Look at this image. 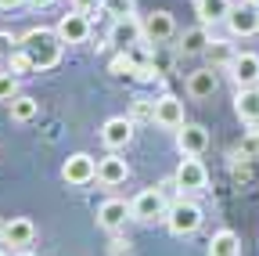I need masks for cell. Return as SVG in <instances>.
I'll return each mask as SVG.
<instances>
[{
  "label": "cell",
  "instance_id": "cell-27",
  "mask_svg": "<svg viewBox=\"0 0 259 256\" xmlns=\"http://www.w3.org/2000/svg\"><path fill=\"white\" fill-rule=\"evenodd\" d=\"M18 94H22V90H18V76H11V72L4 69V72H0V101L11 105Z\"/></svg>",
  "mask_w": 259,
  "mask_h": 256
},
{
  "label": "cell",
  "instance_id": "cell-19",
  "mask_svg": "<svg viewBox=\"0 0 259 256\" xmlns=\"http://www.w3.org/2000/svg\"><path fill=\"white\" fill-rule=\"evenodd\" d=\"M209 44H212V36H209V25H194V29H184V36H180V54L184 58H194V54H205L209 51Z\"/></svg>",
  "mask_w": 259,
  "mask_h": 256
},
{
  "label": "cell",
  "instance_id": "cell-30",
  "mask_svg": "<svg viewBox=\"0 0 259 256\" xmlns=\"http://www.w3.org/2000/svg\"><path fill=\"white\" fill-rule=\"evenodd\" d=\"M241 152H245V155H252V159L259 155V130H248V134L241 137Z\"/></svg>",
  "mask_w": 259,
  "mask_h": 256
},
{
  "label": "cell",
  "instance_id": "cell-18",
  "mask_svg": "<svg viewBox=\"0 0 259 256\" xmlns=\"http://www.w3.org/2000/svg\"><path fill=\"white\" fill-rule=\"evenodd\" d=\"M234 112H238V119L248 123V126L259 123V87H238V94H234Z\"/></svg>",
  "mask_w": 259,
  "mask_h": 256
},
{
  "label": "cell",
  "instance_id": "cell-22",
  "mask_svg": "<svg viewBox=\"0 0 259 256\" xmlns=\"http://www.w3.org/2000/svg\"><path fill=\"white\" fill-rule=\"evenodd\" d=\"M205 58H209V65L212 69H231L234 65V58H238V51H234V44L231 40H216L212 36V44H209V51H205Z\"/></svg>",
  "mask_w": 259,
  "mask_h": 256
},
{
  "label": "cell",
  "instance_id": "cell-38",
  "mask_svg": "<svg viewBox=\"0 0 259 256\" xmlns=\"http://www.w3.org/2000/svg\"><path fill=\"white\" fill-rule=\"evenodd\" d=\"M0 256H8V252H4V249H0Z\"/></svg>",
  "mask_w": 259,
  "mask_h": 256
},
{
  "label": "cell",
  "instance_id": "cell-5",
  "mask_svg": "<svg viewBox=\"0 0 259 256\" xmlns=\"http://www.w3.org/2000/svg\"><path fill=\"white\" fill-rule=\"evenodd\" d=\"M108 44H115L119 51L141 47V44H144V18H137V15L112 18V29H108Z\"/></svg>",
  "mask_w": 259,
  "mask_h": 256
},
{
  "label": "cell",
  "instance_id": "cell-9",
  "mask_svg": "<svg viewBox=\"0 0 259 256\" xmlns=\"http://www.w3.org/2000/svg\"><path fill=\"white\" fill-rule=\"evenodd\" d=\"M0 238H4V245H11L15 252L29 249L32 242H36V224H32L29 216H11L4 224V231H0Z\"/></svg>",
  "mask_w": 259,
  "mask_h": 256
},
{
  "label": "cell",
  "instance_id": "cell-11",
  "mask_svg": "<svg viewBox=\"0 0 259 256\" xmlns=\"http://www.w3.org/2000/svg\"><path fill=\"white\" fill-rule=\"evenodd\" d=\"M54 29H58V36H61L65 44H87V40H90V18H87L83 11H76V8H72L69 15H61Z\"/></svg>",
  "mask_w": 259,
  "mask_h": 256
},
{
  "label": "cell",
  "instance_id": "cell-8",
  "mask_svg": "<svg viewBox=\"0 0 259 256\" xmlns=\"http://www.w3.org/2000/svg\"><path fill=\"white\" fill-rule=\"evenodd\" d=\"M130 141H134V119L130 116H108L101 123V144L108 152H122Z\"/></svg>",
  "mask_w": 259,
  "mask_h": 256
},
{
  "label": "cell",
  "instance_id": "cell-15",
  "mask_svg": "<svg viewBox=\"0 0 259 256\" xmlns=\"http://www.w3.org/2000/svg\"><path fill=\"white\" fill-rule=\"evenodd\" d=\"M173 33H177V22H173L169 11L158 8V11L144 15V40H148V44H166Z\"/></svg>",
  "mask_w": 259,
  "mask_h": 256
},
{
  "label": "cell",
  "instance_id": "cell-37",
  "mask_svg": "<svg viewBox=\"0 0 259 256\" xmlns=\"http://www.w3.org/2000/svg\"><path fill=\"white\" fill-rule=\"evenodd\" d=\"M241 4H248V8H259V0H241Z\"/></svg>",
  "mask_w": 259,
  "mask_h": 256
},
{
  "label": "cell",
  "instance_id": "cell-32",
  "mask_svg": "<svg viewBox=\"0 0 259 256\" xmlns=\"http://www.w3.org/2000/svg\"><path fill=\"white\" fill-rule=\"evenodd\" d=\"M69 4H72L76 11H83V15H90V11H97V8H101V0H69Z\"/></svg>",
  "mask_w": 259,
  "mask_h": 256
},
{
  "label": "cell",
  "instance_id": "cell-25",
  "mask_svg": "<svg viewBox=\"0 0 259 256\" xmlns=\"http://www.w3.org/2000/svg\"><path fill=\"white\" fill-rule=\"evenodd\" d=\"M108 72H112V80H134V72H137L134 54H130V51H119V54L108 61Z\"/></svg>",
  "mask_w": 259,
  "mask_h": 256
},
{
  "label": "cell",
  "instance_id": "cell-23",
  "mask_svg": "<svg viewBox=\"0 0 259 256\" xmlns=\"http://www.w3.org/2000/svg\"><path fill=\"white\" fill-rule=\"evenodd\" d=\"M4 69H8L11 76H18V80H22V76H32V72H36V61H32V54H29V51L18 44L15 51H8V61H4Z\"/></svg>",
  "mask_w": 259,
  "mask_h": 256
},
{
  "label": "cell",
  "instance_id": "cell-28",
  "mask_svg": "<svg viewBox=\"0 0 259 256\" xmlns=\"http://www.w3.org/2000/svg\"><path fill=\"white\" fill-rule=\"evenodd\" d=\"M101 8L112 15V18H126L137 11V0H101Z\"/></svg>",
  "mask_w": 259,
  "mask_h": 256
},
{
  "label": "cell",
  "instance_id": "cell-24",
  "mask_svg": "<svg viewBox=\"0 0 259 256\" xmlns=\"http://www.w3.org/2000/svg\"><path fill=\"white\" fill-rule=\"evenodd\" d=\"M8 112H11V123H32L40 116V101L32 98V94H18V98L8 105Z\"/></svg>",
  "mask_w": 259,
  "mask_h": 256
},
{
  "label": "cell",
  "instance_id": "cell-35",
  "mask_svg": "<svg viewBox=\"0 0 259 256\" xmlns=\"http://www.w3.org/2000/svg\"><path fill=\"white\" fill-rule=\"evenodd\" d=\"M25 4H32V8H51L54 0H25Z\"/></svg>",
  "mask_w": 259,
  "mask_h": 256
},
{
  "label": "cell",
  "instance_id": "cell-20",
  "mask_svg": "<svg viewBox=\"0 0 259 256\" xmlns=\"http://www.w3.org/2000/svg\"><path fill=\"white\" fill-rule=\"evenodd\" d=\"M234 11L231 0H194V15H198L202 25H216V22H227V15Z\"/></svg>",
  "mask_w": 259,
  "mask_h": 256
},
{
  "label": "cell",
  "instance_id": "cell-39",
  "mask_svg": "<svg viewBox=\"0 0 259 256\" xmlns=\"http://www.w3.org/2000/svg\"><path fill=\"white\" fill-rule=\"evenodd\" d=\"M0 231H4V224H0Z\"/></svg>",
  "mask_w": 259,
  "mask_h": 256
},
{
  "label": "cell",
  "instance_id": "cell-12",
  "mask_svg": "<svg viewBox=\"0 0 259 256\" xmlns=\"http://www.w3.org/2000/svg\"><path fill=\"white\" fill-rule=\"evenodd\" d=\"M177 148H180V155H205L209 130H205L202 123H184L180 130H177Z\"/></svg>",
  "mask_w": 259,
  "mask_h": 256
},
{
  "label": "cell",
  "instance_id": "cell-16",
  "mask_svg": "<svg viewBox=\"0 0 259 256\" xmlns=\"http://www.w3.org/2000/svg\"><path fill=\"white\" fill-rule=\"evenodd\" d=\"M231 80L238 87H259V54L255 51H238L234 65H231Z\"/></svg>",
  "mask_w": 259,
  "mask_h": 256
},
{
  "label": "cell",
  "instance_id": "cell-31",
  "mask_svg": "<svg viewBox=\"0 0 259 256\" xmlns=\"http://www.w3.org/2000/svg\"><path fill=\"white\" fill-rule=\"evenodd\" d=\"M108 256H130V242L115 235V238H112V249H108Z\"/></svg>",
  "mask_w": 259,
  "mask_h": 256
},
{
  "label": "cell",
  "instance_id": "cell-3",
  "mask_svg": "<svg viewBox=\"0 0 259 256\" xmlns=\"http://www.w3.org/2000/svg\"><path fill=\"white\" fill-rule=\"evenodd\" d=\"M130 209H134V220H141V224H155V220H166V213H169V199L162 195V188H144L141 195H134Z\"/></svg>",
  "mask_w": 259,
  "mask_h": 256
},
{
  "label": "cell",
  "instance_id": "cell-26",
  "mask_svg": "<svg viewBox=\"0 0 259 256\" xmlns=\"http://www.w3.org/2000/svg\"><path fill=\"white\" fill-rule=\"evenodd\" d=\"M231 173H234V180H241V184H248V180H252V155H245V152H238V155L231 159Z\"/></svg>",
  "mask_w": 259,
  "mask_h": 256
},
{
  "label": "cell",
  "instance_id": "cell-21",
  "mask_svg": "<svg viewBox=\"0 0 259 256\" xmlns=\"http://www.w3.org/2000/svg\"><path fill=\"white\" fill-rule=\"evenodd\" d=\"M209 256H241V238L231 228H220L209 238Z\"/></svg>",
  "mask_w": 259,
  "mask_h": 256
},
{
  "label": "cell",
  "instance_id": "cell-36",
  "mask_svg": "<svg viewBox=\"0 0 259 256\" xmlns=\"http://www.w3.org/2000/svg\"><path fill=\"white\" fill-rule=\"evenodd\" d=\"M15 256H36V252H32V249H18Z\"/></svg>",
  "mask_w": 259,
  "mask_h": 256
},
{
  "label": "cell",
  "instance_id": "cell-13",
  "mask_svg": "<svg viewBox=\"0 0 259 256\" xmlns=\"http://www.w3.org/2000/svg\"><path fill=\"white\" fill-rule=\"evenodd\" d=\"M155 123L166 126V130H180V126L187 123L184 119V101L177 98V94H162V98L155 101Z\"/></svg>",
  "mask_w": 259,
  "mask_h": 256
},
{
  "label": "cell",
  "instance_id": "cell-33",
  "mask_svg": "<svg viewBox=\"0 0 259 256\" xmlns=\"http://www.w3.org/2000/svg\"><path fill=\"white\" fill-rule=\"evenodd\" d=\"M11 44H22V40H15V36H11V33H0V47H8V51H15V47H11Z\"/></svg>",
  "mask_w": 259,
  "mask_h": 256
},
{
  "label": "cell",
  "instance_id": "cell-2",
  "mask_svg": "<svg viewBox=\"0 0 259 256\" xmlns=\"http://www.w3.org/2000/svg\"><path fill=\"white\" fill-rule=\"evenodd\" d=\"M202 220H205V213H202V206L194 202V199H177V202H169V213H166V228H169V235H177V238H187V235H194L202 228Z\"/></svg>",
  "mask_w": 259,
  "mask_h": 256
},
{
  "label": "cell",
  "instance_id": "cell-1",
  "mask_svg": "<svg viewBox=\"0 0 259 256\" xmlns=\"http://www.w3.org/2000/svg\"><path fill=\"white\" fill-rule=\"evenodd\" d=\"M22 47L32 54L36 61V72H47L61 61V51H65V40L58 36V29H47V25H32L29 33H22Z\"/></svg>",
  "mask_w": 259,
  "mask_h": 256
},
{
  "label": "cell",
  "instance_id": "cell-4",
  "mask_svg": "<svg viewBox=\"0 0 259 256\" xmlns=\"http://www.w3.org/2000/svg\"><path fill=\"white\" fill-rule=\"evenodd\" d=\"M61 180L72 184V188L94 184V180H97V159L87 155V152H72V155L61 163Z\"/></svg>",
  "mask_w": 259,
  "mask_h": 256
},
{
  "label": "cell",
  "instance_id": "cell-7",
  "mask_svg": "<svg viewBox=\"0 0 259 256\" xmlns=\"http://www.w3.org/2000/svg\"><path fill=\"white\" fill-rule=\"evenodd\" d=\"M173 177H177L180 191H205L209 188V170H205V163L198 155H184Z\"/></svg>",
  "mask_w": 259,
  "mask_h": 256
},
{
  "label": "cell",
  "instance_id": "cell-14",
  "mask_svg": "<svg viewBox=\"0 0 259 256\" xmlns=\"http://www.w3.org/2000/svg\"><path fill=\"white\" fill-rule=\"evenodd\" d=\"M220 90V69H212V65H205V69H194L191 76H187V94L194 101H205V98H212V94Z\"/></svg>",
  "mask_w": 259,
  "mask_h": 256
},
{
  "label": "cell",
  "instance_id": "cell-10",
  "mask_svg": "<svg viewBox=\"0 0 259 256\" xmlns=\"http://www.w3.org/2000/svg\"><path fill=\"white\" fill-rule=\"evenodd\" d=\"M97 180H101L105 188H119L130 180V163L119 155V152H108L97 159Z\"/></svg>",
  "mask_w": 259,
  "mask_h": 256
},
{
  "label": "cell",
  "instance_id": "cell-34",
  "mask_svg": "<svg viewBox=\"0 0 259 256\" xmlns=\"http://www.w3.org/2000/svg\"><path fill=\"white\" fill-rule=\"evenodd\" d=\"M25 0H0V11H15V8H22Z\"/></svg>",
  "mask_w": 259,
  "mask_h": 256
},
{
  "label": "cell",
  "instance_id": "cell-17",
  "mask_svg": "<svg viewBox=\"0 0 259 256\" xmlns=\"http://www.w3.org/2000/svg\"><path fill=\"white\" fill-rule=\"evenodd\" d=\"M227 29H231V36H255L259 33V8H234L231 15H227Z\"/></svg>",
  "mask_w": 259,
  "mask_h": 256
},
{
  "label": "cell",
  "instance_id": "cell-29",
  "mask_svg": "<svg viewBox=\"0 0 259 256\" xmlns=\"http://www.w3.org/2000/svg\"><path fill=\"white\" fill-rule=\"evenodd\" d=\"M134 123H155V101H148V98H137L134 101V116H130Z\"/></svg>",
  "mask_w": 259,
  "mask_h": 256
},
{
  "label": "cell",
  "instance_id": "cell-6",
  "mask_svg": "<svg viewBox=\"0 0 259 256\" xmlns=\"http://www.w3.org/2000/svg\"><path fill=\"white\" fill-rule=\"evenodd\" d=\"M94 220H97V228H101V231L119 235V231L126 228V220H134V209H130L126 199H105L101 206H97Z\"/></svg>",
  "mask_w": 259,
  "mask_h": 256
}]
</instances>
